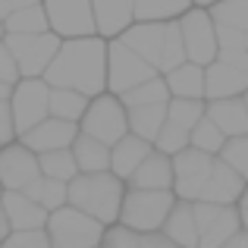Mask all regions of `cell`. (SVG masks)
Wrapping results in <instances>:
<instances>
[{
    "label": "cell",
    "instance_id": "cell-44",
    "mask_svg": "<svg viewBox=\"0 0 248 248\" xmlns=\"http://www.w3.org/2000/svg\"><path fill=\"white\" fill-rule=\"evenodd\" d=\"M38 0H0V13L3 16H10V13H16V10H25V6H35Z\"/></svg>",
    "mask_w": 248,
    "mask_h": 248
},
{
    "label": "cell",
    "instance_id": "cell-7",
    "mask_svg": "<svg viewBox=\"0 0 248 248\" xmlns=\"http://www.w3.org/2000/svg\"><path fill=\"white\" fill-rule=\"evenodd\" d=\"M157 76V66L145 60L141 54H135L126 41H113L107 50V88L113 94H123V91L135 88V85L148 82Z\"/></svg>",
    "mask_w": 248,
    "mask_h": 248
},
{
    "label": "cell",
    "instance_id": "cell-35",
    "mask_svg": "<svg viewBox=\"0 0 248 248\" xmlns=\"http://www.w3.org/2000/svg\"><path fill=\"white\" fill-rule=\"evenodd\" d=\"M226 141H230V139H226V132L211 120V116H204V120L192 129V145L201 148V151H207V154H220L226 148Z\"/></svg>",
    "mask_w": 248,
    "mask_h": 248
},
{
    "label": "cell",
    "instance_id": "cell-48",
    "mask_svg": "<svg viewBox=\"0 0 248 248\" xmlns=\"http://www.w3.org/2000/svg\"><path fill=\"white\" fill-rule=\"evenodd\" d=\"M242 97H245V104H248V91H245V94H242Z\"/></svg>",
    "mask_w": 248,
    "mask_h": 248
},
{
    "label": "cell",
    "instance_id": "cell-38",
    "mask_svg": "<svg viewBox=\"0 0 248 248\" xmlns=\"http://www.w3.org/2000/svg\"><path fill=\"white\" fill-rule=\"evenodd\" d=\"M220 157H223L226 164L236 167L239 173L245 176V182H248V135H236V139H230L226 148L220 151Z\"/></svg>",
    "mask_w": 248,
    "mask_h": 248
},
{
    "label": "cell",
    "instance_id": "cell-19",
    "mask_svg": "<svg viewBox=\"0 0 248 248\" xmlns=\"http://www.w3.org/2000/svg\"><path fill=\"white\" fill-rule=\"evenodd\" d=\"M94 19L104 38L123 35L135 19V0H94Z\"/></svg>",
    "mask_w": 248,
    "mask_h": 248
},
{
    "label": "cell",
    "instance_id": "cell-21",
    "mask_svg": "<svg viewBox=\"0 0 248 248\" xmlns=\"http://www.w3.org/2000/svg\"><path fill=\"white\" fill-rule=\"evenodd\" d=\"M129 182H132V188H173L176 186V170H173L170 154L151 151L148 160L135 170V176Z\"/></svg>",
    "mask_w": 248,
    "mask_h": 248
},
{
    "label": "cell",
    "instance_id": "cell-2",
    "mask_svg": "<svg viewBox=\"0 0 248 248\" xmlns=\"http://www.w3.org/2000/svg\"><path fill=\"white\" fill-rule=\"evenodd\" d=\"M123 179L113 170H104V173H79L69 182V204L79 207V211L91 214L101 223H113L123 214Z\"/></svg>",
    "mask_w": 248,
    "mask_h": 248
},
{
    "label": "cell",
    "instance_id": "cell-10",
    "mask_svg": "<svg viewBox=\"0 0 248 248\" xmlns=\"http://www.w3.org/2000/svg\"><path fill=\"white\" fill-rule=\"evenodd\" d=\"M44 10L60 38H88L97 31L94 0H44Z\"/></svg>",
    "mask_w": 248,
    "mask_h": 248
},
{
    "label": "cell",
    "instance_id": "cell-30",
    "mask_svg": "<svg viewBox=\"0 0 248 248\" xmlns=\"http://www.w3.org/2000/svg\"><path fill=\"white\" fill-rule=\"evenodd\" d=\"M192 0H135V19L139 22H173L186 16Z\"/></svg>",
    "mask_w": 248,
    "mask_h": 248
},
{
    "label": "cell",
    "instance_id": "cell-17",
    "mask_svg": "<svg viewBox=\"0 0 248 248\" xmlns=\"http://www.w3.org/2000/svg\"><path fill=\"white\" fill-rule=\"evenodd\" d=\"M3 214L10 217L13 230H44L47 220H50L47 207H41L25 192H10V188L3 195Z\"/></svg>",
    "mask_w": 248,
    "mask_h": 248
},
{
    "label": "cell",
    "instance_id": "cell-15",
    "mask_svg": "<svg viewBox=\"0 0 248 248\" xmlns=\"http://www.w3.org/2000/svg\"><path fill=\"white\" fill-rule=\"evenodd\" d=\"M207 69V97L220 101V97H239L248 91V66H236L226 60H214Z\"/></svg>",
    "mask_w": 248,
    "mask_h": 248
},
{
    "label": "cell",
    "instance_id": "cell-14",
    "mask_svg": "<svg viewBox=\"0 0 248 248\" xmlns=\"http://www.w3.org/2000/svg\"><path fill=\"white\" fill-rule=\"evenodd\" d=\"M76 139H79V132H76V123L60 120V116H47V120L38 123L31 132L22 135V141H25V145H29L35 154H47V151H57V148H73Z\"/></svg>",
    "mask_w": 248,
    "mask_h": 248
},
{
    "label": "cell",
    "instance_id": "cell-1",
    "mask_svg": "<svg viewBox=\"0 0 248 248\" xmlns=\"http://www.w3.org/2000/svg\"><path fill=\"white\" fill-rule=\"evenodd\" d=\"M107 50L110 44H104L94 35L69 38L47 66L44 79L54 88H76L88 97H97L107 88Z\"/></svg>",
    "mask_w": 248,
    "mask_h": 248
},
{
    "label": "cell",
    "instance_id": "cell-9",
    "mask_svg": "<svg viewBox=\"0 0 248 248\" xmlns=\"http://www.w3.org/2000/svg\"><path fill=\"white\" fill-rule=\"evenodd\" d=\"M182 25V38H186V50L188 60L201 63V66H211L220 57V41H217V19L204 10H188L179 19Z\"/></svg>",
    "mask_w": 248,
    "mask_h": 248
},
{
    "label": "cell",
    "instance_id": "cell-3",
    "mask_svg": "<svg viewBox=\"0 0 248 248\" xmlns=\"http://www.w3.org/2000/svg\"><path fill=\"white\" fill-rule=\"evenodd\" d=\"M176 207V195L170 188H129L126 201H123L120 223L129 230L141 232H160L167 223V217Z\"/></svg>",
    "mask_w": 248,
    "mask_h": 248
},
{
    "label": "cell",
    "instance_id": "cell-29",
    "mask_svg": "<svg viewBox=\"0 0 248 248\" xmlns=\"http://www.w3.org/2000/svg\"><path fill=\"white\" fill-rule=\"evenodd\" d=\"M25 195L35 198L38 204L47 207V211H60V207L69 201V182L54 179V176H38V179L25 188Z\"/></svg>",
    "mask_w": 248,
    "mask_h": 248
},
{
    "label": "cell",
    "instance_id": "cell-31",
    "mask_svg": "<svg viewBox=\"0 0 248 248\" xmlns=\"http://www.w3.org/2000/svg\"><path fill=\"white\" fill-rule=\"evenodd\" d=\"M120 97H123V104H126V110H129V107H145V104H170L173 91H170L167 79L154 76V79H148V82L135 85V88L123 91Z\"/></svg>",
    "mask_w": 248,
    "mask_h": 248
},
{
    "label": "cell",
    "instance_id": "cell-12",
    "mask_svg": "<svg viewBox=\"0 0 248 248\" xmlns=\"http://www.w3.org/2000/svg\"><path fill=\"white\" fill-rule=\"evenodd\" d=\"M0 176H3V186L10 192H25L31 182L41 173V154H35L29 145H6L3 157H0Z\"/></svg>",
    "mask_w": 248,
    "mask_h": 248
},
{
    "label": "cell",
    "instance_id": "cell-16",
    "mask_svg": "<svg viewBox=\"0 0 248 248\" xmlns=\"http://www.w3.org/2000/svg\"><path fill=\"white\" fill-rule=\"evenodd\" d=\"M167 25L170 22H135L123 31V41L141 54L151 66L160 69V57H164V41H167Z\"/></svg>",
    "mask_w": 248,
    "mask_h": 248
},
{
    "label": "cell",
    "instance_id": "cell-18",
    "mask_svg": "<svg viewBox=\"0 0 248 248\" xmlns=\"http://www.w3.org/2000/svg\"><path fill=\"white\" fill-rule=\"evenodd\" d=\"M207 116L226 132V139L248 135V104L245 97H220L207 104Z\"/></svg>",
    "mask_w": 248,
    "mask_h": 248
},
{
    "label": "cell",
    "instance_id": "cell-4",
    "mask_svg": "<svg viewBox=\"0 0 248 248\" xmlns=\"http://www.w3.org/2000/svg\"><path fill=\"white\" fill-rule=\"evenodd\" d=\"M47 236H50V245L54 248H97L104 242V223L94 220L91 214L79 211L73 204H63L60 211H50V220H47Z\"/></svg>",
    "mask_w": 248,
    "mask_h": 248
},
{
    "label": "cell",
    "instance_id": "cell-28",
    "mask_svg": "<svg viewBox=\"0 0 248 248\" xmlns=\"http://www.w3.org/2000/svg\"><path fill=\"white\" fill-rule=\"evenodd\" d=\"M239 230H242V214L232 211V204H226V207H223V214H220V217L214 220V223L207 226L204 232H201L198 248H223Z\"/></svg>",
    "mask_w": 248,
    "mask_h": 248
},
{
    "label": "cell",
    "instance_id": "cell-39",
    "mask_svg": "<svg viewBox=\"0 0 248 248\" xmlns=\"http://www.w3.org/2000/svg\"><path fill=\"white\" fill-rule=\"evenodd\" d=\"M3 248H54L47 230H16L10 239H3Z\"/></svg>",
    "mask_w": 248,
    "mask_h": 248
},
{
    "label": "cell",
    "instance_id": "cell-34",
    "mask_svg": "<svg viewBox=\"0 0 248 248\" xmlns=\"http://www.w3.org/2000/svg\"><path fill=\"white\" fill-rule=\"evenodd\" d=\"M188 63V50H186V38H182V25L170 22L167 25V41H164V57H160V73H173L176 66Z\"/></svg>",
    "mask_w": 248,
    "mask_h": 248
},
{
    "label": "cell",
    "instance_id": "cell-41",
    "mask_svg": "<svg viewBox=\"0 0 248 248\" xmlns=\"http://www.w3.org/2000/svg\"><path fill=\"white\" fill-rule=\"evenodd\" d=\"M19 76H22V66H19L16 54H13L10 47H0V82L6 85H19Z\"/></svg>",
    "mask_w": 248,
    "mask_h": 248
},
{
    "label": "cell",
    "instance_id": "cell-45",
    "mask_svg": "<svg viewBox=\"0 0 248 248\" xmlns=\"http://www.w3.org/2000/svg\"><path fill=\"white\" fill-rule=\"evenodd\" d=\"M223 248H248V230H239V232H236V236H232Z\"/></svg>",
    "mask_w": 248,
    "mask_h": 248
},
{
    "label": "cell",
    "instance_id": "cell-8",
    "mask_svg": "<svg viewBox=\"0 0 248 248\" xmlns=\"http://www.w3.org/2000/svg\"><path fill=\"white\" fill-rule=\"evenodd\" d=\"M50 82L47 79H22L13 91V116H16L19 135L31 132L38 123H44L50 116Z\"/></svg>",
    "mask_w": 248,
    "mask_h": 248
},
{
    "label": "cell",
    "instance_id": "cell-5",
    "mask_svg": "<svg viewBox=\"0 0 248 248\" xmlns=\"http://www.w3.org/2000/svg\"><path fill=\"white\" fill-rule=\"evenodd\" d=\"M82 132L91 135V139L104 141V145L113 148L116 141H123L132 126H129V110L123 104V97H113V94H97L91 101L88 113L82 116Z\"/></svg>",
    "mask_w": 248,
    "mask_h": 248
},
{
    "label": "cell",
    "instance_id": "cell-46",
    "mask_svg": "<svg viewBox=\"0 0 248 248\" xmlns=\"http://www.w3.org/2000/svg\"><path fill=\"white\" fill-rule=\"evenodd\" d=\"M239 214H242V226H245V230H248V188H245L242 201H239Z\"/></svg>",
    "mask_w": 248,
    "mask_h": 248
},
{
    "label": "cell",
    "instance_id": "cell-27",
    "mask_svg": "<svg viewBox=\"0 0 248 248\" xmlns=\"http://www.w3.org/2000/svg\"><path fill=\"white\" fill-rule=\"evenodd\" d=\"M88 107H91L88 94H82L76 88H54L50 91V116H60V120H69V123H82Z\"/></svg>",
    "mask_w": 248,
    "mask_h": 248
},
{
    "label": "cell",
    "instance_id": "cell-42",
    "mask_svg": "<svg viewBox=\"0 0 248 248\" xmlns=\"http://www.w3.org/2000/svg\"><path fill=\"white\" fill-rule=\"evenodd\" d=\"M16 116H13V104L10 101H0V139H3V145H13V139H16Z\"/></svg>",
    "mask_w": 248,
    "mask_h": 248
},
{
    "label": "cell",
    "instance_id": "cell-23",
    "mask_svg": "<svg viewBox=\"0 0 248 248\" xmlns=\"http://www.w3.org/2000/svg\"><path fill=\"white\" fill-rule=\"evenodd\" d=\"M167 85L173 91V97H207V69H201V63H182L173 73H167Z\"/></svg>",
    "mask_w": 248,
    "mask_h": 248
},
{
    "label": "cell",
    "instance_id": "cell-47",
    "mask_svg": "<svg viewBox=\"0 0 248 248\" xmlns=\"http://www.w3.org/2000/svg\"><path fill=\"white\" fill-rule=\"evenodd\" d=\"M195 3H201V6H214V3H220V0H195Z\"/></svg>",
    "mask_w": 248,
    "mask_h": 248
},
{
    "label": "cell",
    "instance_id": "cell-22",
    "mask_svg": "<svg viewBox=\"0 0 248 248\" xmlns=\"http://www.w3.org/2000/svg\"><path fill=\"white\" fill-rule=\"evenodd\" d=\"M164 236L179 242L182 248H198L201 232H198V220H195V201H176L173 214L164 223Z\"/></svg>",
    "mask_w": 248,
    "mask_h": 248
},
{
    "label": "cell",
    "instance_id": "cell-11",
    "mask_svg": "<svg viewBox=\"0 0 248 248\" xmlns=\"http://www.w3.org/2000/svg\"><path fill=\"white\" fill-rule=\"evenodd\" d=\"M214 154L201 151V148L188 145L186 151L173 154V170H176V195L182 201H198L204 182L211 179L214 173Z\"/></svg>",
    "mask_w": 248,
    "mask_h": 248
},
{
    "label": "cell",
    "instance_id": "cell-26",
    "mask_svg": "<svg viewBox=\"0 0 248 248\" xmlns=\"http://www.w3.org/2000/svg\"><path fill=\"white\" fill-rule=\"evenodd\" d=\"M3 29L6 35H41V31H50V19H47L44 3H35V6H25V10L3 16Z\"/></svg>",
    "mask_w": 248,
    "mask_h": 248
},
{
    "label": "cell",
    "instance_id": "cell-25",
    "mask_svg": "<svg viewBox=\"0 0 248 248\" xmlns=\"http://www.w3.org/2000/svg\"><path fill=\"white\" fill-rule=\"evenodd\" d=\"M167 110L170 104H145V107H129V126L135 135L148 141H157L160 129L167 126Z\"/></svg>",
    "mask_w": 248,
    "mask_h": 248
},
{
    "label": "cell",
    "instance_id": "cell-43",
    "mask_svg": "<svg viewBox=\"0 0 248 248\" xmlns=\"http://www.w3.org/2000/svg\"><path fill=\"white\" fill-rule=\"evenodd\" d=\"M141 248H182V245L173 242V239L164 236V232H148V236L141 239Z\"/></svg>",
    "mask_w": 248,
    "mask_h": 248
},
{
    "label": "cell",
    "instance_id": "cell-32",
    "mask_svg": "<svg viewBox=\"0 0 248 248\" xmlns=\"http://www.w3.org/2000/svg\"><path fill=\"white\" fill-rule=\"evenodd\" d=\"M41 173L54 176V179H63V182H73L82 170H79V160H76L73 148H57V151L41 154Z\"/></svg>",
    "mask_w": 248,
    "mask_h": 248
},
{
    "label": "cell",
    "instance_id": "cell-36",
    "mask_svg": "<svg viewBox=\"0 0 248 248\" xmlns=\"http://www.w3.org/2000/svg\"><path fill=\"white\" fill-rule=\"evenodd\" d=\"M211 16L217 25H232V29L248 31V0H220L211 6Z\"/></svg>",
    "mask_w": 248,
    "mask_h": 248
},
{
    "label": "cell",
    "instance_id": "cell-20",
    "mask_svg": "<svg viewBox=\"0 0 248 248\" xmlns=\"http://www.w3.org/2000/svg\"><path fill=\"white\" fill-rule=\"evenodd\" d=\"M148 154H151V141L135 135V132H129L123 141L113 145V164H110V170H113L120 179H132L135 170L148 160Z\"/></svg>",
    "mask_w": 248,
    "mask_h": 248
},
{
    "label": "cell",
    "instance_id": "cell-33",
    "mask_svg": "<svg viewBox=\"0 0 248 248\" xmlns=\"http://www.w3.org/2000/svg\"><path fill=\"white\" fill-rule=\"evenodd\" d=\"M204 116H207V107L198 101V97H170V110H167L170 123H176V126H182V129L192 132Z\"/></svg>",
    "mask_w": 248,
    "mask_h": 248
},
{
    "label": "cell",
    "instance_id": "cell-37",
    "mask_svg": "<svg viewBox=\"0 0 248 248\" xmlns=\"http://www.w3.org/2000/svg\"><path fill=\"white\" fill-rule=\"evenodd\" d=\"M154 145H157V151H164V154H179V151H186V148L192 145V132L167 120V126L160 129V135H157Z\"/></svg>",
    "mask_w": 248,
    "mask_h": 248
},
{
    "label": "cell",
    "instance_id": "cell-13",
    "mask_svg": "<svg viewBox=\"0 0 248 248\" xmlns=\"http://www.w3.org/2000/svg\"><path fill=\"white\" fill-rule=\"evenodd\" d=\"M245 195V176L239 173L232 164H226L223 157L214 164L211 179L204 182L198 201H214V204H232V201H242Z\"/></svg>",
    "mask_w": 248,
    "mask_h": 248
},
{
    "label": "cell",
    "instance_id": "cell-40",
    "mask_svg": "<svg viewBox=\"0 0 248 248\" xmlns=\"http://www.w3.org/2000/svg\"><path fill=\"white\" fill-rule=\"evenodd\" d=\"M141 232L129 230V226H116V230H107L101 248H141Z\"/></svg>",
    "mask_w": 248,
    "mask_h": 248
},
{
    "label": "cell",
    "instance_id": "cell-24",
    "mask_svg": "<svg viewBox=\"0 0 248 248\" xmlns=\"http://www.w3.org/2000/svg\"><path fill=\"white\" fill-rule=\"evenodd\" d=\"M73 154L79 160L82 173H104V170H110V164H113V148L91 139V135H85V132H79V139L73 141Z\"/></svg>",
    "mask_w": 248,
    "mask_h": 248
},
{
    "label": "cell",
    "instance_id": "cell-6",
    "mask_svg": "<svg viewBox=\"0 0 248 248\" xmlns=\"http://www.w3.org/2000/svg\"><path fill=\"white\" fill-rule=\"evenodd\" d=\"M3 44L16 54L19 66H22V79H38L47 73V66L54 63V57L60 54L63 41L54 29L41 31V35H6Z\"/></svg>",
    "mask_w": 248,
    "mask_h": 248
}]
</instances>
